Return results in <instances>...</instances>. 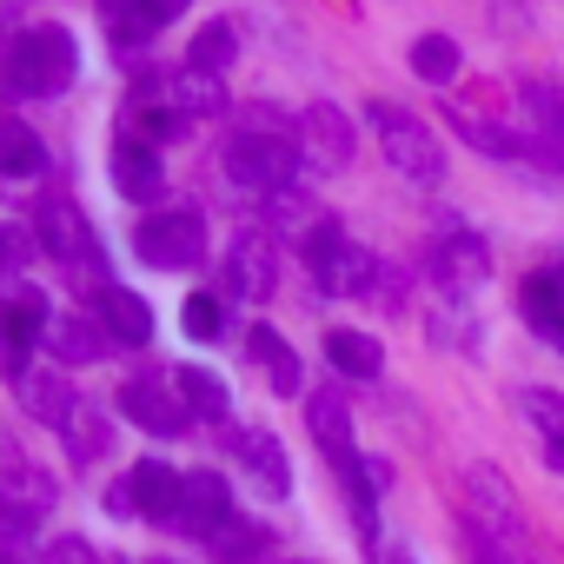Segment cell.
I'll return each mask as SVG.
<instances>
[{"instance_id": "f35d334b", "label": "cell", "mask_w": 564, "mask_h": 564, "mask_svg": "<svg viewBox=\"0 0 564 564\" xmlns=\"http://www.w3.org/2000/svg\"><path fill=\"white\" fill-rule=\"evenodd\" d=\"M300 564H313V557H300Z\"/></svg>"}, {"instance_id": "3957f363", "label": "cell", "mask_w": 564, "mask_h": 564, "mask_svg": "<svg viewBox=\"0 0 564 564\" xmlns=\"http://www.w3.org/2000/svg\"><path fill=\"white\" fill-rule=\"evenodd\" d=\"M465 491H471V524H485V544H498L505 557H531V531H524V511H518V491L505 485L498 465H471L465 471Z\"/></svg>"}, {"instance_id": "e575fe53", "label": "cell", "mask_w": 564, "mask_h": 564, "mask_svg": "<svg viewBox=\"0 0 564 564\" xmlns=\"http://www.w3.org/2000/svg\"><path fill=\"white\" fill-rule=\"evenodd\" d=\"M107 511H113V518H140V491H133V478L107 485Z\"/></svg>"}, {"instance_id": "ab89813d", "label": "cell", "mask_w": 564, "mask_h": 564, "mask_svg": "<svg viewBox=\"0 0 564 564\" xmlns=\"http://www.w3.org/2000/svg\"><path fill=\"white\" fill-rule=\"evenodd\" d=\"M0 564H8V557H0Z\"/></svg>"}, {"instance_id": "cb8c5ba5", "label": "cell", "mask_w": 564, "mask_h": 564, "mask_svg": "<svg viewBox=\"0 0 564 564\" xmlns=\"http://www.w3.org/2000/svg\"><path fill=\"white\" fill-rule=\"evenodd\" d=\"M232 54H239V28H232V21H206V28L193 34V47H186V67H193V74H226Z\"/></svg>"}, {"instance_id": "836d02e7", "label": "cell", "mask_w": 564, "mask_h": 564, "mask_svg": "<svg viewBox=\"0 0 564 564\" xmlns=\"http://www.w3.org/2000/svg\"><path fill=\"white\" fill-rule=\"evenodd\" d=\"M41 564H107V557H100L80 531H67V538H54V544L41 551Z\"/></svg>"}, {"instance_id": "9c48e42d", "label": "cell", "mask_w": 564, "mask_h": 564, "mask_svg": "<svg viewBox=\"0 0 564 564\" xmlns=\"http://www.w3.org/2000/svg\"><path fill=\"white\" fill-rule=\"evenodd\" d=\"M300 133H306L300 153H306L319 173H346V166H352V120H346L333 100H313L306 120H300Z\"/></svg>"}, {"instance_id": "d6a6232c", "label": "cell", "mask_w": 564, "mask_h": 564, "mask_svg": "<svg viewBox=\"0 0 564 564\" xmlns=\"http://www.w3.org/2000/svg\"><path fill=\"white\" fill-rule=\"evenodd\" d=\"M186 8H193V0H140V14L127 21V34H140V41H147L153 28H166V21H180Z\"/></svg>"}, {"instance_id": "30bf717a", "label": "cell", "mask_w": 564, "mask_h": 564, "mask_svg": "<svg viewBox=\"0 0 564 564\" xmlns=\"http://www.w3.org/2000/svg\"><path fill=\"white\" fill-rule=\"evenodd\" d=\"M120 405H127V419L140 425V432H153V438H180L186 432V399L180 392H166L160 379H127L120 386Z\"/></svg>"}, {"instance_id": "ba28073f", "label": "cell", "mask_w": 564, "mask_h": 564, "mask_svg": "<svg viewBox=\"0 0 564 564\" xmlns=\"http://www.w3.org/2000/svg\"><path fill=\"white\" fill-rule=\"evenodd\" d=\"M279 286V252L265 232H239L232 252H226V293L232 300H272Z\"/></svg>"}, {"instance_id": "d590c367", "label": "cell", "mask_w": 564, "mask_h": 564, "mask_svg": "<svg viewBox=\"0 0 564 564\" xmlns=\"http://www.w3.org/2000/svg\"><path fill=\"white\" fill-rule=\"evenodd\" d=\"M471 564H518V557H505L498 544H485V538H478V544H471Z\"/></svg>"}, {"instance_id": "7c38bea8", "label": "cell", "mask_w": 564, "mask_h": 564, "mask_svg": "<svg viewBox=\"0 0 564 564\" xmlns=\"http://www.w3.org/2000/svg\"><path fill=\"white\" fill-rule=\"evenodd\" d=\"M34 232H41V246H47L54 259H94V226L80 219L74 199H41Z\"/></svg>"}, {"instance_id": "f546056e", "label": "cell", "mask_w": 564, "mask_h": 564, "mask_svg": "<svg viewBox=\"0 0 564 564\" xmlns=\"http://www.w3.org/2000/svg\"><path fill=\"white\" fill-rule=\"evenodd\" d=\"M47 339H54V352H61L67 366H94V359H100V333H94L87 319H61Z\"/></svg>"}, {"instance_id": "4dcf8cb0", "label": "cell", "mask_w": 564, "mask_h": 564, "mask_svg": "<svg viewBox=\"0 0 564 564\" xmlns=\"http://www.w3.org/2000/svg\"><path fill=\"white\" fill-rule=\"evenodd\" d=\"M180 326H186V339H219V333H226V306H219L213 293H193V300L180 306Z\"/></svg>"}, {"instance_id": "603a6c76", "label": "cell", "mask_w": 564, "mask_h": 564, "mask_svg": "<svg viewBox=\"0 0 564 564\" xmlns=\"http://www.w3.org/2000/svg\"><path fill=\"white\" fill-rule=\"evenodd\" d=\"M326 359H333V372H346V379H379V366H386L379 339H366V333H352V326L326 333Z\"/></svg>"}, {"instance_id": "74e56055", "label": "cell", "mask_w": 564, "mask_h": 564, "mask_svg": "<svg viewBox=\"0 0 564 564\" xmlns=\"http://www.w3.org/2000/svg\"><path fill=\"white\" fill-rule=\"evenodd\" d=\"M127 564H166V557H127Z\"/></svg>"}, {"instance_id": "ac0fdd59", "label": "cell", "mask_w": 564, "mask_h": 564, "mask_svg": "<svg viewBox=\"0 0 564 564\" xmlns=\"http://www.w3.org/2000/svg\"><path fill=\"white\" fill-rule=\"evenodd\" d=\"M239 458H246V471H252V485H259L265 498H286V491H293L286 452H279L272 432H239Z\"/></svg>"}, {"instance_id": "8d00e7d4", "label": "cell", "mask_w": 564, "mask_h": 564, "mask_svg": "<svg viewBox=\"0 0 564 564\" xmlns=\"http://www.w3.org/2000/svg\"><path fill=\"white\" fill-rule=\"evenodd\" d=\"M100 8H107V14H127V21H133V14H140V0H100Z\"/></svg>"}, {"instance_id": "ffe728a7", "label": "cell", "mask_w": 564, "mask_h": 564, "mask_svg": "<svg viewBox=\"0 0 564 564\" xmlns=\"http://www.w3.org/2000/svg\"><path fill=\"white\" fill-rule=\"evenodd\" d=\"M246 352L265 366V379H272L279 399H293V392H300V359H293V346L279 339L272 326H252V333H246Z\"/></svg>"}, {"instance_id": "484cf974", "label": "cell", "mask_w": 564, "mask_h": 564, "mask_svg": "<svg viewBox=\"0 0 564 564\" xmlns=\"http://www.w3.org/2000/svg\"><path fill=\"white\" fill-rule=\"evenodd\" d=\"M173 107L186 113V120H199V113H226V87H219V74H180V87H173Z\"/></svg>"}, {"instance_id": "2e32d148", "label": "cell", "mask_w": 564, "mask_h": 564, "mask_svg": "<svg viewBox=\"0 0 564 564\" xmlns=\"http://www.w3.org/2000/svg\"><path fill=\"white\" fill-rule=\"evenodd\" d=\"M113 186H120L127 199H160V193H166V173H160V160H153L147 140H120V147H113Z\"/></svg>"}, {"instance_id": "1f68e13d", "label": "cell", "mask_w": 564, "mask_h": 564, "mask_svg": "<svg viewBox=\"0 0 564 564\" xmlns=\"http://www.w3.org/2000/svg\"><path fill=\"white\" fill-rule=\"evenodd\" d=\"M458 133H465L478 153H491V160H524V147H518L505 127H491V120H465V113H458Z\"/></svg>"}, {"instance_id": "8fae6325", "label": "cell", "mask_w": 564, "mask_h": 564, "mask_svg": "<svg viewBox=\"0 0 564 564\" xmlns=\"http://www.w3.org/2000/svg\"><path fill=\"white\" fill-rule=\"evenodd\" d=\"M232 518H239V511H232L226 478H219V471H193V478H186V491H180V531L213 538V531H226Z\"/></svg>"}, {"instance_id": "d4e9b609", "label": "cell", "mask_w": 564, "mask_h": 564, "mask_svg": "<svg viewBox=\"0 0 564 564\" xmlns=\"http://www.w3.org/2000/svg\"><path fill=\"white\" fill-rule=\"evenodd\" d=\"M173 392L186 399V412H199V419H226V386L206 372V366H180V379H173Z\"/></svg>"}, {"instance_id": "8992f818", "label": "cell", "mask_w": 564, "mask_h": 564, "mask_svg": "<svg viewBox=\"0 0 564 564\" xmlns=\"http://www.w3.org/2000/svg\"><path fill=\"white\" fill-rule=\"evenodd\" d=\"M133 252L160 272H186L206 252V226H199V213H153V219H140Z\"/></svg>"}, {"instance_id": "5bb4252c", "label": "cell", "mask_w": 564, "mask_h": 564, "mask_svg": "<svg viewBox=\"0 0 564 564\" xmlns=\"http://www.w3.org/2000/svg\"><path fill=\"white\" fill-rule=\"evenodd\" d=\"M133 491H140V518H153V524H180V491H186V478H180L173 465H160V458H140V471H133Z\"/></svg>"}, {"instance_id": "52a82bcc", "label": "cell", "mask_w": 564, "mask_h": 564, "mask_svg": "<svg viewBox=\"0 0 564 564\" xmlns=\"http://www.w3.org/2000/svg\"><path fill=\"white\" fill-rule=\"evenodd\" d=\"M432 279H438L452 300L478 293L485 279H491V252H485V239H478V232H445V239H432Z\"/></svg>"}, {"instance_id": "f1b7e54d", "label": "cell", "mask_w": 564, "mask_h": 564, "mask_svg": "<svg viewBox=\"0 0 564 564\" xmlns=\"http://www.w3.org/2000/svg\"><path fill=\"white\" fill-rule=\"evenodd\" d=\"M206 544H213V551H219L226 564H252V557H259V551H265L272 538H265L259 524H246V518H232V524H226V531H213Z\"/></svg>"}, {"instance_id": "5b68a950", "label": "cell", "mask_w": 564, "mask_h": 564, "mask_svg": "<svg viewBox=\"0 0 564 564\" xmlns=\"http://www.w3.org/2000/svg\"><path fill=\"white\" fill-rule=\"evenodd\" d=\"M226 173L252 193H286L300 173V147L279 133H239V140H226Z\"/></svg>"}, {"instance_id": "7a4b0ae2", "label": "cell", "mask_w": 564, "mask_h": 564, "mask_svg": "<svg viewBox=\"0 0 564 564\" xmlns=\"http://www.w3.org/2000/svg\"><path fill=\"white\" fill-rule=\"evenodd\" d=\"M366 120H372V133H379L386 160H392L405 180L432 186V180L445 173V147L432 140V127H425L419 113H405V107H392V100H372V107H366Z\"/></svg>"}, {"instance_id": "7402d4cb", "label": "cell", "mask_w": 564, "mask_h": 564, "mask_svg": "<svg viewBox=\"0 0 564 564\" xmlns=\"http://www.w3.org/2000/svg\"><path fill=\"white\" fill-rule=\"evenodd\" d=\"M518 405H524L531 432H544V465H551V471H564V392H544V386H531Z\"/></svg>"}, {"instance_id": "e0dca14e", "label": "cell", "mask_w": 564, "mask_h": 564, "mask_svg": "<svg viewBox=\"0 0 564 564\" xmlns=\"http://www.w3.org/2000/svg\"><path fill=\"white\" fill-rule=\"evenodd\" d=\"M14 386H21V399H28V412L41 419V425H54V432H67V419H74V392H67V379L61 372H14Z\"/></svg>"}, {"instance_id": "44dd1931", "label": "cell", "mask_w": 564, "mask_h": 564, "mask_svg": "<svg viewBox=\"0 0 564 564\" xmlns=\"http://www.w3.org/2000/svg\"><path fill=\"white\" fill-rule=\"evenodd\" d=\"M0 173H8V180H41L47 173V147H41L34 127L0 120Z\"/></svg>"}, {"instance_id": "d6986e66", "label": "cell", "mask_w": 564, "mask_h": 564, "mask_svg": "<svg viewBox=\"0 0 564 564\" xmlns=\"http://www.w3.org/2000/svg\"><path fill=\"white\" fill-rule=\"evenodd\" d=\"M94 306H100V319H107V333H113L120 346H147V339H153V306H147L140 293H127V286H107Z\"/></svg>"}, {"instance_id": "83f0119b", "label": "cell", "mask_w": 564, "mask_h": 564, "mask_svg": "<svg viewBox=\"0 0 564 564\" xmlns=\"http://www.w3.org/2000/svg\"><path fill=\"white\" fill-rule=\"evenodd\" d=\"M67 445H74V458H80V465H87V458H107L113 425H107L94 405H74V419H67Z\"/></svg>"}, {"instance_id": "4316f807", "label": "cell", "mask_w": 564, "mask_h": 564, "mask_svg": "<svg viewBox=\"0 0 564 564\" xmlns=\"http://www.w3.org/2000/svg\"><path fill=\"white\" fill-rule=\"evenodd\" d=\"M412 74L432 80V87H445V80L458 74V41H452V34H425V41L412 47Z\"/></svg>"}, {"instance_id": "4fadbf2b", "label": "cell", "mask_w": 564, "mask_h": 564, "mask_svg": "<svg viewBox=\"0 0 564 564\" xmlns=\"http://www.w3.org/2000/svg\"><path fill=\"white\" fill-rule=\"evenodd\" d=\"M306 425H313V438L326 445V458H333L339 471L359 458V445H352V405H346L339 392H313V405H306Z\"/></svg>"}, {"instance_id": "277c9868", "label": "cell", "mask_w": 564, "mask_h": 564, "mask_svg": "<svg viewBox=\"0 0 564 564\" xmlns=\"http://www.w3.org/2000/svg\"><path fill=\"white\" fill-rule=\"evenodd\" d=\"M306 259H313V272H319V286H326V293H339V300H366V293L379 286L372 252H366V246H352L333 219H319V226L306 232Z\"/></svg>"}, {"instance_id": "6da1fadb", "label": "cell", "mask_w": 564, "mask_h": 564, "mask_svg": "<svg viewBox=\"0 0 564 564\" xmlns=\"http://www.w3.org/2000/svg\"><path fill=\"white\" fill-rule=\"evenodd\" d=\"M74 67H80V47L67 28H34L21 34V47L8 54V87L21 100H54L74 87Z\"/></svg>"}, {"instance_id": "9a60e30c", "label": "cell", "mask_w": 564, "mask_h": 564, "mask_svg": "<svg viewBox=\"0 0 564 564\" xmlns=\"http://www.w3.org/2000/svg\"><path fill=\"white\" fill-rule=\"evenodd\" d=\"M41 333H54V326H47L41 293H14V300H0V346H8V366H21V352H28Z\"/></svg>"}]
</instances>
